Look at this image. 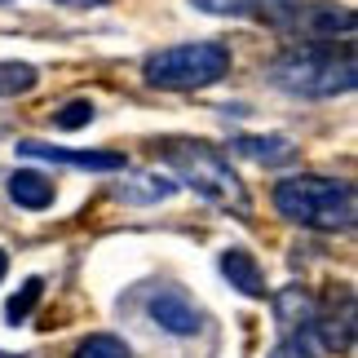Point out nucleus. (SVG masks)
<instances>
[{
    "instance_id": "f257e3e1",
    "label": "nucleus",
    "mask_w": 358,
    "mask_h": 358,
    "mask_svg": "<svg viewBox=\"0 0 358 358\" xmlns=\"http://www.w3.org/2000/svg\"><path fill=\"white\" fill-rule=\"evenodd\" d=\"M270 85L296 98H336L358 85L354 49L336 45H301L287 49L279 62H270Z\"/></svg>"
},
{
    "instance_id": "f03ea898",
    "label": "nucleus",
    "mask_w": 358,
    "mask_h": 358,
    "mask_svg": "<svg viewBox=\"0 0 358 358\" xmlns=\"http://www.w3.org/2000/svg\"><path fill=\"white\" fill-rule=\"evenodd\" d=\"M274 208L287 222L306 226V230H350L354 226V186L341 177H319V173H301L274 186Z\"/></svg>"
},
{
    "instance_id": "7ed1b4c3",
    "label": "nucleus",
    "mask_w": 358,
    "mask_h": 358,
    "mask_svg": "<svg viewBox=\"0 0 358 358\" xmlns=\"http://www.w3.org/2000/svg\"><path fill=\"white\" fill-rule=\"evenodd\" d=\"M164 164L190 190H199L208 203H217V208H226L235 217H248V190L217 146H208V142H164Z\"/></svg>"
},
{
    "instance_id": "20e7f679",
    "label": "nucleus",
    "mask_w": 358,
    "mask_h": 358,
    "mask_svg": "<svg viewBox=\"0 0 358 358\" xmlns=\"http://www.w3.org/2000/svg\"><path fill=\"white\" fill-rule=\"evenodd\" d=\"M146 85L155 89H208L222 76H230V49L217 40H199V45H173L146 58Z\"/></svg>"
},
{
    "instance_id": "39448f33",
    "label": "nucleus",
    "mask_w": 358,
    "mask_h": 358,
    "mask_svg": "<svg viewBox=\"0 0 358 358\" xmlns=\"http://www.w3.org/2000/svg\"><path fill=\"white\" fill-rule=\"evenodd\" d=\"M279 22H292L301 36L310 40V45H327V40H336V31L341 36H354V9H345V5H332V0H314V5H287V18H279Z\"/></svg>"
},
{
    "instance_id": "423d86ee",
    "label": "nucleus",
    "mask_w": 358,
    "mask_h": 358,
    "mask_svg": "<svg viewBox=\"0 0 358 358\" xmlns=\"http://www.w3.org/2000/svg\"><path fill=\"white\" fill-rule=\"evenodd\" d=\"M18 155H27V159H49V164H71V169H93V173H124V169H129L120 150H62V146L36 142V137L18 142Z\"/></svg>"
},
{
    "instance_id": "0eeeda50",
    "label": "nucleus",
    "mask_w": 358,
    "mask_h": 358,
    "mask_svg": "<svg viewBox=\"0 0 358 358\" xmlns=\"http://www.w3.org/2000/svg\"><path fill=\"white\" fill-rule=\"evenodd\" d=\"M146 310H150V319L173 336H195L199 332V310L182 287H159V292L146 301Z\"/></svg>"
},
{
    "instance_id": "6e6552de",
    "label": "nucleus",
    "mask_w": 358,
    "mask_h": 358,
    "mask_svg": "<svg viewBox=\"0 0 358 358\" xmlns=\"http://www.w3.org/2000/svg\"><path fill=\"white\" fill-rule=\"evenodd\" d=\"M222 274L230 279V287H239L243 296H266V274H261L257 257L248 248H226L222 252Z\"/></svg>"
},
{
    "instance_id": "1a4fd4ad",
    "label": "nucleus",
    "mask_w": 358,
    "mask_h": 358,
    "mask_svg": "<svg viewBox=\"0 0 358 358\" xmlns=\"http://www.w3.org/2000/svg\"><path fill=\"white\" fill-rule=\"evenodd\" d=\"M314 314H319V306H314V296H310V292H301V287H287V292L279 296V323H283V336H310Z\"/></svg>"
},
{
    "instance_id": "9d476101",
    "label": "nucleus",
    "mask_w": 358,
    "mask_h": 358,
    "mask_svg": "<svg viewBox=\"0 0 358 358\" xmlns=\"http://www.w3.org/2000/svg\"><path fill=\"white\" fill-rule=\"evenodd\" d=\"M173 190H177V182H169V177H159V173H129L115 186V199H124V203H159V199H169Z\"/></svg>"
},
{
    "instance_id": "9b49d317",
    "label": "nucleus",
    "mask_w": 358,
    "mask_h": 358,
    "mask_svg": "<svg viewBox=\"0 0 358 358\" xmlns=\"http://www.w3.org/2000/svg\"><path fill=\"white\" fill-rule=\"evenodd\" d=\"M9 199L22 203V208H49L53 203V182L45 173H31V169H18L9 177Z\"/></svg>"
},
{
    "instance_id": "f8f14e48",
    "label": "nucleus",
    "mask_w": 358,
    "mask_h": 358,
    "mask_svg": "<svg viewBox=\"0 0 358 358\" xmlns=\"http://www.w3.org/2000/svg\"><path fill=\"white\" fill-rule=\"evenodd\" d=\"M230 146H235L239 155L257 159V164H283V159L296 155V146L287 142V137H279V133H270V137H235Z\"/></svg>"
},
{
    "instance_id": "ddd939ff",
    "label": "nucleus",
    "mask_w": 358,
    "mask_h": 358,
    "mask_svg": "<svg viewBox=\"0 0 358 358\" xmlns=\"http://www.w3.org/2000/svg\"><path fill=\"white\" fill-rule=\"evenodd\" d=\"M40 71L31 62H0V98H18V93L36 89Z\"/></svg>"
},
{
    "instance_id": "4468645a",
    "label": "nucleus",
    "mask_w": 358,
    "mask_h": 358,
    "mask_svg": "<svg viewBox=\"0 0 358 358\" xmlns=\"http://www.w3.org/2000/svg\"><path fill=\"white\" fill-rule=\"evenodd\" d=\"M76 358H133V350L124 345L120 336H89V341H80V350H76Z\"/></svg>"
},
{
    "instance_id": "2eb2a0df",
    "label": "nucleus",
    "mask_w": 358,
    "mask_h": 358,
    "mask_svg": "<svg viewBox=\"0 0 358 358\" xmlns=\"http://www.w3.org/2000/svg\"><path fill=\"white\" fill-rule=\"evenodd\" d=\"M40 292H45V283H40V279H27V283H22V292H13V296H9V306H5V319H9V323H22L27 314L36 310Z\"/></svg>"
},
{
    "instance_id": "dca6fc26",
    "label": "nucleus",
    "mask_w": 358,
    "mask_h": 358,
    "mask_svg": "<svg viewBox=\"0 0 358 358\" xmlns=\"http://www.w3.org/2000/svg\"><path fill=\"white\" fill-rule=\"evenodd\" d=\"M93 120V102L89 98H76V102H66L58 115H53V124L58 129H85V124Z\"/></svg>"
},
{
    "instance_id": "f3484780",
    "label": "nucleus",
    "mask_w": 358,
    "mask_h": 358,
    "mask_svg": "<svg viewBox=\"0 0 358 358\" xmlns=\"http://www.w3.org/2000/svg\"><path fill=\"white\" fill-rule=\"evenodd\" d=\"M190 5L203 13H252L261 5H270V0H190Z\"/></svg>"
},
{
    "instance_id": "a211bd4d",
    "label": "nucleus",
    "mask_w": 358,
    "mask_h": 358,
    "mask_svg": "<svg viewBox=\"0 0 358 358\" xmlns=\"http://www.w3.org/2000/svg\"><path fill=\"white\" fill-rule=\"evenodd\" d=\"M270 358H319V350H314L310 336H283L279 345L270 350Z\"/></svg>"
},
{
    "instance_id": "6ab92c4d",
    "label": "nucleus",
    "mask_w": 358,
    "mask_h": 358,
    "mask_svg": "<svg viewBox=\"0 0 358 358\" xmlns=\"http://www.w3.org/2000/svg\"><path fill=\"white\" fill-rule=\"evenodd\" d=\"M5 270H9V257H5V252H0V279H5Z\"/></svg>"
},
{
    "instance_id": "aec40b11",
    "label": "nucleus",
    "mask_w": 358,
    "mask_h": 358,
    "mask_svg": "<svg viewBox=\"0 0 358 358\" xmlns=\"http://www.w3.org/2000/svg\"><path fill=\"white\" fill-rule=\"evenodd\" d=\"M0 358H18V354H0Z\"/></svg>"
}]
</instances>
